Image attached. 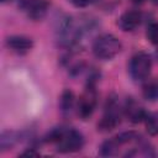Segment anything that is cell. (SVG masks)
Here are the masks:
<instances>
[{
    "instance_id": "1",
    "label": "cell",
    "mask_w": 158,
    "mask_h": 158,
    "mask_svg": "<svg viewBox=\"0 0 158 158\" xmlns=\"http://www.w3.org/2000/svg\"><path fill=\"white\" fill-rule=\"evenodd\" d=\"M46 141L56 143L57 151L60 153H74L84 146L83 135L74 128H54L48 133Z\"/></svg>"
},
{
    "instance_id": "2",
    "label": "cell",
    "mask_w": 158,
    "mask_h": 158,
    "mask_svg": "<svg viewBox=\"0 0 158 158\" xmlns=\"http://www.w3.org/2000/svg\"><path fill=\"white\" fill-rule=\"evenodd\" d=\"M122 48L117 37L111 33H102L98 36L93 43V53L96 58L109 60L120 53Z\"/></svg>"
},
{
    "instance_id": "3",
    "label": "cell",
    "mask_w": 158,
    "mask_h": 158,
    "mask_svg": "<svg viewBox=\"0 0 158 158\" xmlns=\"http://www.w3.org/2000/svg\"><path fill=\"white\" fill-rule=\"evenodd\" d=\"M122 111L123 109H121L116 96L107 98V101L105 104V111H104L102 118L98 125V128L101 131H111L116 128L121 122Z\"/></svg>"
},
{
    "instance_id": "4",
    "label": "cell",
    "mask_w": 158,
    "mask_h": 158,
    "mask_svg": "<svg viewBox=\"0 0 158 158\" xmlns=\"http://www.w3.org/2000/svg\"><path fill=\"white\" fill-rule=\"evenodd\" d=\"M152 69V59L147 53L139 52L131 58L128 72L135 81H143L148 78Z\"/></svg>"
},
{
    "instance_id": "5",
    "label": "cell",
    "mask_w": 158,
    "mask_h": 158,
    "mask_svg": "<svg viewBox=\"0 0 158 158\" xmlns=\"http://www.w3.org/2000/svg\"><path fill=\"white\" fill-rule=\"evenodd\" d=\"M96 99H98V96H96L94 85L91 83H88V86H86L85 91L83 93V95L79 98L78 106H77L78 115L83 120H86L93 115L95 106H96V101H98Z\"/></svg>"
},
{
    "instance_id": "6",
    "label": "cell",
    "mask_w": 158,
    "mask_h": 158,
    "mask_svg": "<svg viewBox=\"0 0 158 158\" xmlns=\"http://www.w3.org/2000/svg\"><path fill=\"white\" fill-rule=\"evenodd\" d=\"M21 10L31 20H41L48 11V2L46 0H20Z\"/></svg>"
},
{
    "instance_id": "7",
    "label": "cell",
    "mask_w": 158,
    "mask_h": 158,
    "mask_svg": "<svg viewBox=\"0 0 158 158\" xmlns=\"http://www.w3.org/2000/svg\"><path fill=\"white\" fill-rule=\"evenodd\" d=\"M6 46L17 54H26L33 47V41L22 35H14L6 38Z\"/></svg>"
},
{
    "instance_id": "8",
    "label": "cell",
    "mask_w": 158,
    "mask_h": 158,
    "mask_svg": "<svg viewBox=\"0 0 158 158\" xmlns=\"http://www.w3.org/2000/svg\"><path fill=\"white\" fill-rule=\"evenodd\" d=\"M141 20H142V14L138 10H128V11H125L118 17L117 25L122 31H126V32L133 31L139 26Z\"/></svg>"
},
{
    "instance_id": "9",
    "label": "cell",
    "mask_w": 158,
    "mask_h": 158,
    "mask_svg": "<svg viewBox=\"0 0 158 158\" xmlns=\"http://www.w3.org/2000/svg\"><path fill=\"white\" fill-rule=\"evenodd\" d=\"M123 112L126 115V117L133 122V123H138V122H142L144 121L147 114L144 111V109L142 106H139L135 100L132 99H128L126 101V105L123 106Z\"/></svg>"
},
{
    "instance_id": "10",
    "label": "cell",
    "mask_w": 158,
    "mask_h": 158,
    "mask_svg": "<svg viewBox=\"0 0 158 158\" xmlns=\"http://www.w3.org/2000/svg\"><path fill=\"white\" fill-rule=\"evenodd\" d=\"M74 102H75V98L72 90L65 89L62 95H60V102H59V107L63 115H70V112L74 109Z\"/></svg>"
},
{
    "instance_id": "11",
    "label": "cell",
    "mask_w": 158,
    "mask_h": 158,
    "mask_svg": "<svg viewBox=\"0 0 158 158\" xmlns=\"http://www.w3.org/2000/svg\"><path fill=\"white\" fill-rule=\"evenodd\" d=\"M21 135L19 132L15 131H4L1 133V138H0V148L1 151H7L10 148H12L19 141H20Z\"/></svg>"
},
{
    "instance_id": "12",
    "label": "cell",
    "mask_w": 158,
    "mask_h": 158,
    "mask_svg": "<svg viewBox=\"0 0 158 158\" xmlns=\"http://www.w3.org/2000/svg\"><path fill=\"white\" fill-rule=\"evenodd\" d=\"M143 98L148 101H157L158 100V81L153 80L147 83L143 86Z\"/></svg>"
},
{
    "instance_id": "13",
    "label": "cell",
    "mask_w": 158,
    "mask_h": 158,
    "mask_svg": "<svg viewBox=\"0 0 158 158\" xmlns=\"http://www.w3.org/2000/svg\"><path fill=\"white\" fill-rule=\"evenodd\" d=\"M144 125L146 130L151 136H157L158 135V111L148 114L144 118Z\"/></svg>"
},
{
    "instance_id": "14",
    "label": "cell",
    "mask_w": 158,
    "mask_h": 158,
    "mask_svg": "<svg viewBox=\"0 0 158 158\" xmlns=\"http://www.w3.org/2000/svg\"><path fill=\"white\" fill-rule=\"evenodd\" d=\"M147 38L151 43L158 44V23H152L147 28Z\"/></svg>"
},
{
    "instance_id": "15",
    "label": "cell",
    "mask_w": 158,
    "mask_h": 158,
    "mask_svg": "<svg viewBox=\"0 0 158 158\" xmlns=\"http://www.w3.org/2000/svg\"><path fill=\"white\" fill-rule=\"evenodd\" d=\"M70 1L75 7H86V6L96 2L98 0H70Z\"/></svg>"
},
{
    "instance_id": "16",
    "label": "cell",
    "mask_w": 158,
    "mask_h": 158,
    "mask_svg": "<svg viewBox=\"0 0 158 158\" xmlns=\"http://www.w3.org/2000/svg\"><path fill=\"white\" fill-rule=\"evenodd\" d=\"M21 156H38V153L36 151H33V149H27L23 153H21Z\"/></svg>"
},
{
    "instance_id": "17",
    "label": "cell",
    "mask_w": 158,
    "mask_h": 158,
    "mask_svg": "<svg viewBox=\"0 0 158 158\" xmlns=\"http://www.w3.org/2000/svg\"><path fill=\"white\" fill-rule=\"evenodd\" d=\"M7 1H11V0H1V2H7Z\"/></svg>"
},
{
    "instance_id": "18",
    "label": "cell",
    "mask_w": 158,
    "mask_h": 158,
    "mask_svg": "<svg viewBox=\"0 0 158 158\" xmlns=\"http://www.w3.org/2000/svg\"><path fill=\"white\" fill-rule=\"evenodd\" d=\"M135 2H139V1H142V0H133Z\"/></svg>"
},
{
    "instance_id": "19",
    "label": "cell",
    "mask_w": 158,
    "mask_h": 158,
    "mask_svg": "<svg viewBox=\"0 0 158 158\" xmlns=\"http://www.w3.org/2000/svg\"><path fill=\"white\" fill-rule=\"evenodd\" d=\"M154 1H158V0H154Z\"/></svg>"
}]
</instances>
